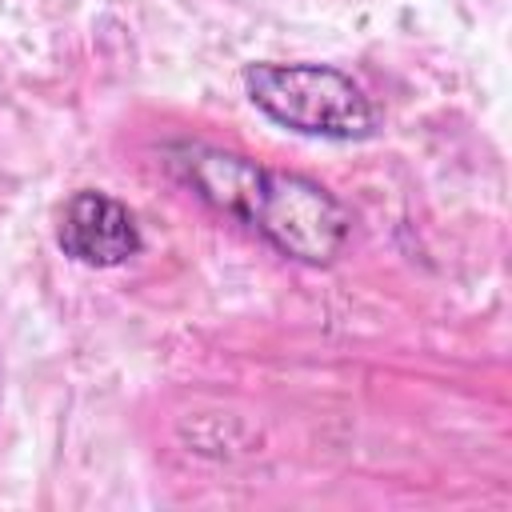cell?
<instances>
[{"instance_id":"3957f363","label":"cell","mask_w":512,"mask_h":512,"mask_svg":"<svg viewBox=\"0 0 512 512\" xmlns=\"http://www.w3.org/2000/svg\"><path fill=\"white\" fill-rule=\"evenodd\" d=\"M56 244L88 268H116L140 252V228L116 196L80 188L60 208Z\"/></svg>"},{"instance_id":"7a4b0ae2","label":"cell","mask_w":512,"mask_h":512,"mask_svg":"<svg viewBox=\"0 0 512 512\" xmlns=\"http://www.w3.org/2000/svg\"><path fill=\"white\" fill-rule=\"evenodd\" d=\"M252 104L288 132L320 140H368L380 124L368 92L332 64H248Z\"/></svg>"},{"instance_id":"6da1fadb","label":"cell","mask_w":512,"mask_h":512,"mask_svg":"<svg viewBox=\"0 0 512 512\" xmlns=\"http://www.w3.org/2000/svg\"><path fill=\"white\" fill-rule=\"evenodd\" d=\"M168 172L188 184L208 208L232 216L248 232L264 236L276 252L300 264H328L352 236L348 208L300 172L264 168L240 152L176 140L164 148Z\"/></svg>"}]
</instances>
